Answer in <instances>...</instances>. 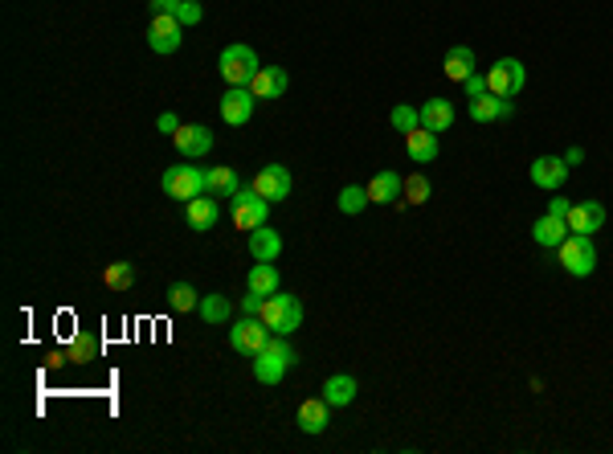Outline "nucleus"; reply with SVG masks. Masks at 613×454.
<instances>
[{
	"mask_svg": "<svg viewBox=\"0 0 613 454\" xmlns=\"http://www.w3.org/2000/svg\"><path fill=\"white\" fill-rule=\"evenodd\" d=\"M172 17H176V21H181L184 29H192V25H197V21H201V17H205V9H201V4H197V0H181V9H176V13H172Z\"/></svg>",
	"mask_w": 613,
	"mask_h": 454,
	"instance_id": "35",
	"label": "nucleus"
},
{
	"mask_svg": "<svg viewBox=\"0 0 613 454\" xmlns=\"http://www.w3.org/2000/svg\"><path fill=\"white\" fill-rule=\"evenodd\" d=\"M230 344H233V352H241V357L254 360L270 344V328L262 324L258 315H246V319H238V324L230 328Z\"/></svg>",
	"mask_w": 613,
	"mask_h": 454,
	"instance_id": "7",
	"label": "nucleus"
},
{
	"mask_svg": "<svg viewBox=\"0 0 613 454\" xmlns=\"http://www.w3.org/2000/svg\"><path fill=\"white\" fill-rule=\"evenodd\" d=\"M290 87V78L282 66H262L258 74H254V82H249V90H254V98H282Z\"/></svg>",
	"mask_w": 613,
	"mask_h": 454,
	"instance_id": "19",
	"label": "nucleus"
},
{
	"mask_svg": "<svg viewBox=\"0 0 613 454\" xmlns=\"http://www.w3.org/2000/svg\"><path fill=\"white\" fill-rule=\"evenodd\" d=\"M417 115H422V127H430V131H450L454 127L450 98H425V103L417 106Z\"/></svg>",
	"mask_w": 613,
	"mask_h": 454,
	"instance_id": "23",
	"label": "nucleus"
},
{
	"mask_svg": "<svg viewBox=\"0 0 613 454\" xmlns=\"http://www.w3.org/2000/svg\"><path fill=\"white\" fill-rule=\"evenodd\" d=\"M389 123H393L397 131H413V127H422V115H417V106L397 103L393 111H389Z\"/></svg>",
	"mask_w": 613,
	"mask_h": 454,
	"instance_id": "34",
	"label": "nucleus"
},
{
	"mask_svg": "<svg viewBox=\"0 0 613 454\" xmlns=\"http://www.w3.org/2000/svg\"><path fill=\"white\" fill-rule=\"evenodd\" d=\"M103 357V340L95 336V332H78L74 344L66 349V360L70 365H90V360Z\"/></svg>",
	"mask_w": 613,
	"mask_h": 454,
	"instance_id": "28",
	"label": "nucleus"
},
{
	"mask_svg": "<svg viewBox=\"0 0 613 454\" xmlns=\"http://www.w3.org/2000/svg\"><path fill=\"white\" fill-rule=\"evenodd\" d=\"M217 217H221V205L213 193H201V197H192V201H184V222H189V230L205 233L217 225Z\"/></svg>",
	"mask_w": 613,
	"mask_h": 454,
	"instance_id": "15",
	"label": "nucleus"
},
{
	"mask_svg": "<svg viewBox=\"0 0 613 454\" xmlns=\"http://www.w3.org/2000/svg\"><path fill=\"white\" fill-rule=\"evenodd\" d=\"M201 319L205 324H230V315H233V303H230V295H201Z\"/></svg>",
	"mask_w": 613,
	"mask_h": 454,
	"instance_id": "30",
	"label": "nucleus"
},
{
	"mask_svg": "<svg viewBox=\"0 0 613 454\" xmlns=\"http://www.w3.org/2000/svg\"><path fill=\"white\" fill-rule=\"evenodd\" d=\"M568 217H556V213H544L536 225H532V242L536 246H544V250H556V246L565 242L568 238Z\"/></svg>",
	"mask_w": 613,
	"mask_h": 454,
	"instance_id": "18",
	"label": "nucleus"
},
{
	"mask_svg": "<svg viewBox=\"0 0 613 454\" xmlns=\"http://www.w3.org/2000/svg\"><path fill=\"white\" fill-rule=\"evenodd\" d=\"M160 189H164V197H172V201H192V197L205 193V172L197 164H176L160 176Z\"/></svg>",
	"mask_w": 613,
	"mask_h": 454,
	"instance_id": "6",
	"label": "nucleus"
},
{
	"mask_svg": "<svg viewBox=\"0 0 613 454\" xmlns=\"http://www.w3.org/2000/svg\"><path fill=\"white\" fill-rule=\"evenodd\" d=\"M249 258L254 262H278L282 254V233L270 230V225H258V230H249Z\"/></svg>",
	"mask_w": 613,
	"mask_h": 454,
	"instance_id": "17",
	"label": "nucleus"
},
{
	"mask_svg": "<svg viewBox=\"0 0 613 454\" xmlns=\"http://www.w3.org/2000/svg\"><path fill=\"white\" fill-rule=\"evenodd\" d=\"M241 311H246V315H258V311H262V295H254V290H249L246 299H241Z\"/></svg>",
	"mask_w": 613,
	"mask_h": 454,
	"instance_id": "39",
	"label": "nucleus"
},
{
	"mask_svg": "<svg viewBox=\"0 0 613 454\" xmlns=\"http://www.w3.org/2000/svg\"><path fill=\"white\" fill-rule=\"evenodd\" d=\"M152 4V17H160V13H176L181 9V0H147Z\"/></svg>",
	"mask_w": 613,
	"mask_h": 454,
	"instance_id": "38",
	"label": "nucleus"
},
{
	"mask_svg": "<svg viewBox=\"0 0 613 454\" xmlns=\"http://www.w3.org/2000/svg\"><path fill=\"white\" fill-rule=\"evenodd\" d=\"M254 90L249 87H230L225 95H221V119L230 127H246L249 123V115H254Z\"/></svg>",
	"mask_w": 613,
	"mask_h": 454,
	"instance_id": "12",
	"label": "nucleus"
},
{
	"mask_svg": "<svg viewBox=\"0 0 613 454\" xmlns=\"http://www.w3.org/2000/svg\"><path fill=\"white\" fill-rule=\"evenodd\" d=\"M246 290H254V295H274V290H282V279H278V266L274 262H254L246 274Z\"/></svg>",
	"mask_w": 613,
	"mask_h": 454,
	"instance_id": "24",
	"label": "nucleus"
},
{
	"mask_svg": "<svg viewBox=\"0 0 613 454\" xmlns=\"http://www.w3.org/2000/svg\"><path fill=\"white\" fill-rule=\"evenodd\" d=\"M405 152H409V160H417V164H430L433 156H438V131H430V127L405 131Z\"/></svg>",
	"mask_w": 613,
	"mask_h": 454,
	"instance_id": "21",
	"label": "nucleus"
},
{
	"mask_svg": "<svg viewBox=\"0 0 613 454\" xmlns=\"http://www.w3.org/2000/svg\"><path fill=\"white\" fill-rule=\"evenodd\" d=\"M336 205H340V213H348V217H360V213L368 209V184H344L340 189V197H336Z\"/></svg>",
	"mask_w": 613,
	"mask_h": 454,
	"instance_id": "29",
	"label": "nucleus"
},
{
	"mask_svg": "<svg viewBox=\"0 0 613 454\" xmlns=\"http://www.w3.org/2000/svg\"><path fill=\"white\" fill-rule=\"evenodd\" d=\"M295 349L287 344V336H270V344L254 357V381H262V385H278V381L287 377V368L295 365Z\"/></svg>",
	"mask_w": 613,
	"mask_h": 454,
	"instance_id": "2",
	"label": "nucleus"
},
{
	"mask_svg": "<svg viewBox=\"0 0 613 454\" xmlns=\"http://www.w3.org/2000/svg\"><path fill=\"white\" fill-rule=\"evenodd\" d=\"M181 41H184V25L172 17V13L152 17V25H147V46H152L155 54H176Z\"/></svg>",
	"mask_w": 613,
	"mask_h": 454,
	"instance_id": "9",
	"label": "nucleus"
},
{
	"mask_svg": "<svg viewBox=\"0 0 613 454\" xmlns=\"http://www.w3.org/2000/svg\"><path fill=\"white\" fill-rule=\"evenodd\" d=\"M470 119L474 123H499V119H511L516 115V98H503V95H479V98H470Z\"/></svg>",
	"mask_w": 613,
	"mask_h": 454,
	"instance_id": "14",
	"label": "nucleus"
},
{
	"mask_svg": "<svg viewBox=\"0 0 613 454\" xmlns=\"http://www.w3.org/2000/svg\"><path fill=\"white\" fill-rule=\"evenodd\" d=\"M103 282L111 290H127L135 282V266H131V262H111V266L103 271Z\"/></svg>",
	"mask_w": 613,
	"mask_h": 454,
	"instance_id": "32",
	"label": "nucleus"
},
{
	"mask_svg": "<svg viewBox=\"0 0 613 454\" xmlns=\"http://www.w3.org/2000/svg\"><path fill=\"white\" fill-rule=\"evenodd\" d=\"M401 193H405V176H397V172H376L373 181H368V201L373 205H393Z\"/></svg>",
	"mask_w": 613,
	"mask_h": 454,
	"instance_id": "25",
	"label": "nucleus"
},
{
	"mask_svg": "<svg viewBox=\"0 0 613 454\" xmlns=\"http://www.w3.org/2000/svg\"><path fill=\"white\" fill-rule=\"evenodd\" d=\"M258 319L270 328V336H295L303 328V303L295 295H287V290H274V295L262 299Z\"/></svg>",
	"mask_w": 613,
	"mask_h": 454,
	"instance_id": "1",
	"label": "nucleus"
},
{
	"mask_svg": "<svg viewBox=\"0 0 613 454\" xmlns=\"http://www.w3.org/2000/svg\"><path fill=\"white\" fill-rule=\"evenodd\" d=\"M565 164H568V168H573V164H584V152H581V147H568V152H565Z\"/></svg>",
	"mask_w": 613,
	"mask_h": 454,
	"instance_id": "41",
	"label": "nucleus"
},
{
	"mask_svg": "<svg viewBox=\"0 0 613 454\" xmlns=\"http://www.w3.org/2000/svg\"><path fill=\"white\" fill-rule=\"evenodd\" d=\"M241 184H238V172H233L230 164H217V168H209L205 172V193H213V197H225L230 201L233 193H238Z\"/></svg>",
	"mask_w": 613,
	"mask_h": 454,
	"instance_id": "27",
	"label": "nucleus"
},
{
	"mask_svg": "<svg viewBox=\"0 0 613 454\" xmlns=\"http://www.w3.org/2000/svg\"><path fill=\"white\" fill-rule=\"evenodd\" d=\"M601 225H605V205L601 201H576L573 209H568V230H573V233L593 238Z\"/></svg>",
	"mask_w": 613,
	"mask_h": 454,
	"instance_id": "16",
	"label": "nucleus"
},
{
	"mask_svg": "<svg viewBox=\"0 0 613 454\" xmlns=\"http://www.w3.org/2000/svg\"><path fill=\"white\" fill-rule=\"evenodd\" d=\"M230 217H233V225L238 230H258V225H266V217H270V201L266 197L249 184V189H238V193L230 197Z\"/></svg>",
	"mask_w": 613,
	"mask_h": 454,
	"instance_id": "5",
	"label": "nucleus"
},
{
	"mask_svg": "<svg viewBox=\"0 0 613 454\" xmlns=\"http://www.w3.org/2000/svg\"><path fill=\"white\" fill-rule=\"evenodd\" d=\"M323 401L332 409H340V406H352L356 401V393H360V385H356V377H348V373H336V377H327L323 381Z\"/></svg>",
	"mask_w": 613,
	"mask_h": 454,
	"instance_id": "22",
	"label": "nucleus"
},
{
	"mask_svg": "<svg viewBox=\"0 0 613 454\" xmlns=\"http://www.w3.org/2000/svg\"><path fill=\"white\" fill-rule=\"evenodd\" d=\"M474 49L470 46H454L450 54H446V62H441V74L450 78V82H466L470 74H474Z\"/></svg>",
	"mask_w": 613,
	"mask_h": 454,
	"instance_id": "26",
	"label": "nucleus"
},
{
	"mask_svg": "<svg viewBox=\"0 0 613 454\" xmlns=\"http://www.w3.org/2000/svg\"><path fill=\"white\" fill-rule=\"evenodd\" d=\"M176 152L184 156V160H201V156L213 152V131L205 123H181V131L172 136Z\"/></svg>",
	"mask_w": 613,
	"mask_h": 454,
	"instance_id": "11",
	"label": "nucleus"
},
{
	"mask_svg": "<svg viewBox=\"0 0 613 454\" xmlns=\"http://www.w3.org/2000/svg\"><path fill=\"white\" fill-rule=\"evenodd\" d=\"M327 414H332V406H327L323 393H319V397H306L303 406H298L295 422H298V430H303V434H323V430H327Z\"/></svg>",
	"mask_w": 613,
	"mask_h": 454,
	"instance_id": "20",
	"label": "nucleus"
},
{
	"mask_svg": "<svg viewBox=\"0 0 613 454\" xmlns=\"http://www.w3.org/2000/svg\"><path fill=\"white\" fill-rule=\"evenodd\" d=\"M556 262L565 266L573 279H589L597 271V246L593 238H584V233H568L565 242L556 246Z\"/></svg>",
	"mask_w": 613,
	"mask_h": 454,
	"instance_id": "3",
	"label": "nucleus"
},
{
	"mask_svg": "<svg viewBox=\"0 0 613 454\" xmlns=\"http://www.w3.org/2000/svg\"><path fill=\"white\" fill-rule=\"evenodd\" d=\"M568 209H573V205H568L565 197H552V205H548V213H556V217H568Z\"/></svg>",
	"mask_w": 613,
	"mask_h": 454,
	"instance_id": "40",
	"label": "nucleus"
},
{
	"mask_svg": "<svg viewBox=\"0 0 613 454\" xmlns=\"http://www.w3.org/2000/svg\"><path fill=\"white\" fill-rule=\"evenodd\" d=\"M168 307H172L176 315H184V311H197V307H201V295H197L189 282H172V287H168Z\"/></svg>",
	"mask_w": 613,
	"mask_h": 454,
	"instance_id": "31",
	"label": "nucleus"
},
{
	"mask_svg": "<svg viewBox=\"0 0 613 454\" xmlns=\"http://www.w3.org/2000/svg\"><path fill=\"white\" fill-rule=\"evenodd\" d=\"M155 131H164V136H176V131H181V119H176L172 111H160V115H155Z\"/></svg>",
	"mask_w": 613,
	"mask_h": 454,
	"instance_id": "37",
	"label": "nucleus"
},
{
	"mask_svg": "<svg viewBox=\"0 0 613 454\" xmlns=\"http://www.w3.org/2000/svg\"><path fill=\"white\" fill-rule=\"evenodd\" d=\"M221 78L230 82V87H249L254 82V74H258V54L246 46V41H233V46L221 49Z\"/></svg>",
	"mask_w": 613,
	"mask_h": 454,
	"instance_id": "4",
	"label": "nucleus"
},
{
	"mask_svg": "<svg viewBox=\"0 0 613 454\" xmlns=\"http://www.w3.org/2000/svg\"><path fill=\"white\" fill-rule=\"evenodd\" d=\"M527 172H532V184H536V189H544V193H556V189H565V181H568L565 156H536Z\"/></svg>",
	"mask_w": 613,
	"mask_h": 454,
	"instance_id": "10",
	"label": "nucleus"
},
{
	"mask_svg": "<svg viewBox=\"0 0 613 454\" xmlns=\"http://www.w3.org/2000/svg\"><path fill=\"white\" fill-rule=\"evenodd\" d=\"M462 90H466V98H479V95H487V74H483V70H474V74L466 78V82H462Z\"/></svg>",
	"mask_w": 613,
	"mask_h": 454,
	"instance_id": "36",
	"label": "nucleus"
},
{
	"mask_svg": "<svg viewBox=\"0 0 613 454\" xmlns=\"http://www.w3.org/2000/svg\"><path fill=\"white\" fill-rule=\"evenodd\" d=\"M524 82H527V70H524V62H519V58H499L495 66L487 70V87H491V95L516 98L519 90H524Z\"/></svg>",
	"mask_w": 613,
	"mask_h": 454,
	"instance_id": "8",
	"label": "nucleus"
},
{
	"mask_svg": "<svg viewBox=\"0 0 613 454\" xmlns=\"http://www.w3.org/2000/svg\"><path fill=\"white\" fill-rule=\"evenodd\" d=\"M430 193H433V184H430V176H422V172H413V176H405V201L409 205H425L430 201Z\"/></svg>",
	"mask_w": 613,
	"mask_h": 454,
	"instance_id": "33",
	"label": "nucleus"
},
{
	"mask_svg": "<svg viewBox=\"0 0 613 454\" xmlns=\"http://www.w3.org/2000/svg\"><path fill=\"white\" fill-rule=\"evenodd\" d=\"M254 189L274 205V201H287L290 189H295V181H290V172L282 164H266V168H258V176H254Z\"/></svg>",
	"mask_w": 613,
	"mask_h": 454,
	"instance_id": "13",
	"label": "nucleus"
}]
</instances>
